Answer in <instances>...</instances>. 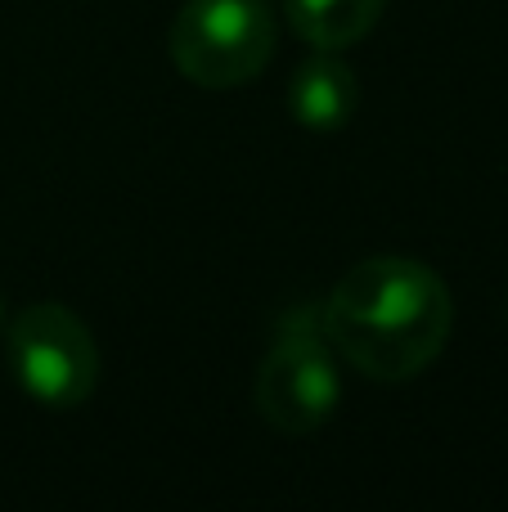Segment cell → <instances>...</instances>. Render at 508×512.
I'll list each match as a JSON object with an SVG mask.
<instances>
[{
  "instance_id": "1",
  "label": "cell",
  "mask_w": 508,
  "mask_h": 512,
  "mask_svg": "<svg viewBox=\"0 0 508 512\" xmlns=\"http://www.w3.org/2000/svg\"><path fill=\"white\" fill-rule=\"evenodd\" d=\"M450 324L455 301L446 279L414 256H369L324 301V333L338 360L374 382L419 378L446 351Z\"/></svg>"
},
{
  "instance_id": "2",
  "label": "cell",
  "mask_w": 508,
  "mask_h": 512,
  "mask_svg": "<svg viewBox=\"0 0 508 512\" xmlns=\"http://www.w3.org/2000/svg\"><path fill=\"white\" fill-rule=\"evenodd\" d=\"M252 400L279 436H306L333 418L342 400V369L324 333V306L311 301L279 319L252 382Z\"/></svg>"
},
{
  "instance_id": "3",
  "label": "cell",
  "mask_w": 508,
  "mask_h": 512,
  "mask_svg": "<svg viewBox=\"0 0 508 512\" xmlns=\"http://www.w3.org/2000/svg\"><path fill=\"white\" fill-rule=\"evenodd\" d=\"M275 54L266 0H185L171 23V63L203 90L252 81Z\"/></svg>"
},
{
  "instance_id": "4",
  "label": "cell",
  "mask_w": 508,
  "mask_h": 512,
  "mask_svg": "<svg viewBox=\"0 0 508 512\" xmlns=\"http://www.w3.org/2000/svg\"><path fill=\"white\" fill-rule=\"evenodd\" d=\"M9 369L27 400L45 409H77L99 382V351L90 328L59 301H36L9 319Z\"/></svg>"
},
{
  "instance_id": "5",
  "label": "cell",
  "mask_w": 508,
  "mask_h": 512,
  "mask_svg": "<svg viewBox=\"0 0 508 512\" xmlns=\"http://www.w3.org/2000/svg\"><path fill=\"white\" fill-rule=\"evenodd\" d=\"M360 108L356 72L338 59V50H320L288 81V113L311 131H342Z\"/></svg>"
},
{
  "instance_id": "6",
  "label": "cell",
  "mask_w": 508,
  "mask_h": 512,
  "mask_svg": "<svg viewBox=\"0 0 508 512\" xmlns=\"http://www.w3.org/2000/svg\"><path fill=\"white\" fill-rule=\"evenodd\" d=\"M288 23L315 50H347L374 32L387 0H284Z\"/></svg>"
},
{
  "instance_id": "7",
  "label": "cell",
  "mask_w": 508,
  "mask_h": 512,
  "mask_svg": "<svg viewBox=\"0 0 508 512\" xmlns=\"http://www.w3.org/2000/svg\"><path fill=\"white\" fill-rule=\"evenodd\" d=\"M0 319H5V306H0Z\"/></svg>"
}]
</instances>
